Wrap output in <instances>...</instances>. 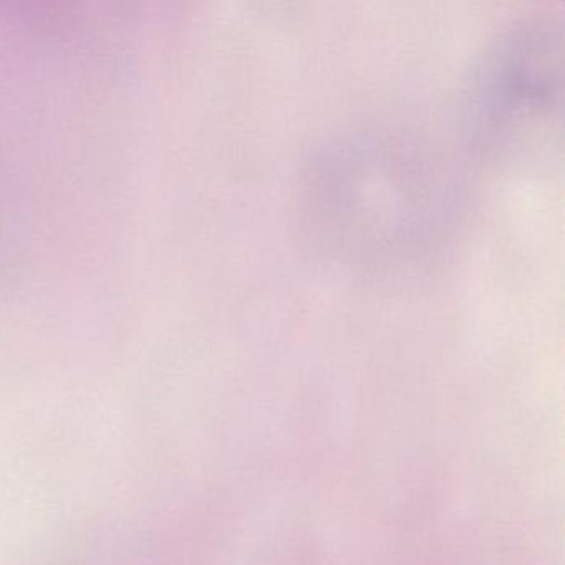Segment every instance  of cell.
I'll return each instance as SVG.
<instances>
[{
    "mask_svg": "<svg viewBox=\"0 0 565 565\" xmlns=\"http://www.w3.org/2000/svg\"><path fill=\"white\" fill-rule=\"evenodd\" d=\"M499 54L484 78L486 107L494 111L489 120L515 128L548 120L558 68L554 35L548 29L529 32Z\"/></svg>",
    "mask_w": 565,
    "mask_h": 565,
    "instance_id": "6da1fadb",
    "label": "cell"
}]
</instances>
